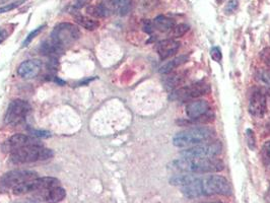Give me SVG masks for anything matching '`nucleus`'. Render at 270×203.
I'll return each instance as SVG.
<instances>
[{
    "mask_svg": "<svg viewBox=\"0 0 270 203\" xmlns=\"http://www.w3.org/2000/svg\"><path fill=\"white\" fill-rule=\"evenodd\" d=\"M45 28V26H41L40 28H37L36 30H34L32 33H30L29 35H28V37L26 38V40L23 41V43H22V47H27V46H29L31 43H32V41L37 37V36L43 31V29Z\"/></svg>",
    "mask_w": 270,
    "mask_h": 203,
    "instance_id": "obj_27",
    "label": "nucleus"
},
{
    "mask_svg": "<svg viewBox=\"0 0 270 203\" xmlns=\"http://www.w3.org/2000/svg\"><path fill=\"white\" fill-rule=\"evenodd\" d=\"M246 140H247V146L250 149H255L256 148V137H255V132L248 128L247 130H246Z\"/></svg>",
    "mask_w": 270,
    "mask_h": 203,
    "instance_id": "obj_26",
    "label": "nucleus"
},
{
    "mask_svg": "<svg viewBox=\"0 0 270 203\" xmlns=\"http://www.w3.org/2000/svg\"><path fill=\"white\" fill-rule=\"evenodd\" d=\"M216 1L218 3V4H220V3H222L225 1V0H216Z\"/></svg>",
    "mask_w": 270,
    "mask_h": 203,
    "instance_id": "obj_37",
    "label": "nucleus"
},
{
    "mask_svg": "<svg viewBox=\"0 0 270 203\" xmlns=\"http://www.w3.org/2000/svg\"><path fill=\"white\" fill-rule=\"evenodd\" d=\"M268 127H269V129H270V124H269V126H268Z\"/></svg>",
    "mask_w": 270,
    "mask_h": 203,
    "instance_id": "obj_39",
    "label": "nucleus"
},
{
    "mask_svg": "<svg viewBox=\"0 0 270 203\" xmlns=\"http://www.w3.org/2000/svg\"><path fill=\"white\" fill-rule=\"evenodd\" d=\"M210 106L205 100L191 101L186 106V114L194 122H208L213 120V114H209Z\"/></svg>",
    "mask_w": 270,
    "mask_h": 203,
    "instance_id": "obj_10",
    "label": "nucleus"
},
{
    "mask_svg": "<svg viewBox=\"0 0 270 203\" xmlns=\"http://www.w3.org/2000/svg\"><path fill=\"white\" fill-rule=\"evenodd\" d=\"M20 203H36V202H33V201H25V202H20Z\"/></svg>",
    "mask_w": 270,
    "mask_h": 203,
    "instance_id": "obj_38",
    "label": "nucleus"
},
{
    "mask_svg": "<svg viewBox=\"0 0 270 203\" xmlns=\"http://www.w3.org/2000/svg\"><path fill=\"white\" fill-rule=\"evenodd\" d=\"M154 25H152V22H150V21H144V30L146 32V33H148V34H150L152 31H154Z\"/></svg>",
    "mask_w": 270,
    "mask_h": 203,
    "instance_id": "obj_33",
    "label": "nucleus"
},
{
    "mask_svg": "<svg viewBox=\"0 0 270 203\" xmlns=\"http://www.w3.org/2000/svg\"><path fill=\"white\" fill-rule=\"evenodd\" d=\"M261 158L264 166L270 170V140L266 141L261 150Z\"/></svg>",
    "mask_w": 270,
    "mask_h": 203,
    "instance_id": "obj_24",
    "label": "nucleus"
},
{
    "mask_svg": "<svg viewBox=\"0 0 270 203\" xmlns=\"http://www.w3.org/2000/svg\"><path fill=\"white\" fill-rule=\"evenodd\" d=\"M181 44L178 41H175L174 39H168L161 41L157 44V52L162 60H165L172 56H174L180 49Z\"/></svg>",
    "mask_w": 270,
    "mask_h": 203,
    "instance_id": "obj_15",
    "label": "nucleus"
},
{
    "mask_svg": "<svg viewBox=\"0 0 270 203\" xmlns=\"http://www.w3.org/2000/svg\"><path fill=\"white\" fill-rule=\"evenodd\" d=\"M165 79H163V87L167 91H175L177 90L179 86H181L186 78V73H178V74H169Z\"/></svg>",
    "mask_w": 270,
    "mask_h": 203,
    "instance_id": "obj_18",
    "label": "nucleus"
},
{
    "mask_svg": "<svg viewBox=\"0 0 270 203\" xmlns=\"http://www.w3.org/2000/svg\"><path fill=\"white\" fill-rule=\"evenodd\" d=\"M37 178V173L28 170H15L5 173L0 178V191L5 192L18 185Z\"/></svg>",
    "mask_w": 270,
    "mask_h": 203,
    "instance_id": "obj_9",
    "label": "nucleus"
},
{
    "mask_svg": "<svg viewBox=\"0 0 270 203\" xmlns=\"http://www.w3.org/2000/svg\"><path fill=\"white\" fill-rule=\"evenodd\" d=\"M201 196L224 195L228 196L232 193V188L229 181L224 176L210 175L199 180Z\"/></svg>",
    "mask_w": 270,
    "mask_h": 203,
    "instance_id": "obj_5",
    "label": "nucleus"
},
{
    "mask_svg": "<svg viewBox=\"0 0 270 203\" xmlns=\"http://www.w3.org/2000/svg\"><path fill=\"white\" fill-rule=\"evenodd\" d=\"M7 32L4 29H0V44H1L7 38Z\"/></svg>",
    "mask_w": 270,
    "mask_h": 203,
    "instance_id": "obj_34",
    "label": "nucleus"
},
{
    "mask_svg": "<svg viewBox=\"0 0 270 203\" xmlns=\"http://www.w3.org/2000/svg\"><path fill=\"white\" fill-rule=\"evenodd\" d=\"M188 59H189V57L187 55H181L176 58H173L172 60L168 61L160 68V74L163 75L172 74L175 69H177L179 66L186 63L188 61Z\"/></svg>",
    "mask_w": 270,
    "mask_h": 203,
    "instance_id": "obj_19",
    "label": "nucleus"
},
{
    "mask_svg": "<svg viewBox=\"0 0 270 203\" xmlns=\"http://www.w3.org/2000/svg\"><path fill=\"white\" fill-rule=\"evenodd\" d=\"M31 106L27 101L15 100L11 102L4 116V122L8 125H18L26 118Z\"/></svg>",
    "mask_w": 270,
    "mask_h": 203,
    "instance_id": "obj_11",
    "label": "nucleus"
},
{
    "mask_svg": "<svg viewBox=\"0 0 270 203\" xmlns=\"http://www.w3.org/2000/svg\"><path fill=\"white\" fill-rule=\"evenodd\" d=\"M152 25H154V28L156 30L162 33H168L176 26V23L174 19L170 18H167L165 16H159L154 19Z\"/></svg>",
    "mask_w": 270,
    "mask_h": 203,
    "instance_id": "obj_20",
    "label": "nucleus"
},
{
    "mask_svg": "<svg viewBox=\"0 0 270 203\" xmlns=\"http://www.w3.org/2000/svg\"><path fill=\"white\" fill-rule=\"evenodd\" d=\"M210 92V87L208 83L204 81H198L192 83L190 86L182 87L180 89L175 90L171 92L170 99L173 101H181L187 102L194 99H198L199 97H202L204 94Z\"/></svg>",
    "mask_w": 270,
    "mask_h": 203,
    "instance_id": "obj_8",
    "label": "nucleus"
},
{
    "mask_svg": "<svg viewBox=\"0 0 270 203\" xmlns=\"http://www.w3.org/2000/svg\"><path fill=\"white\" fill-rule=\"evenodd\" d=\"M88 11L93 17L108 18L114 14L113 0H105V1L101 2L96 6H91L88 8Z\"/></svg>",
    "mask_w": 270,
    "mask_h": 203,
    "instance_id": "obj_17",
    "label": "nucleus"
},
{
    "mask_svg": "<svg viewBox=\"0 0 270 203\" xmlns=\"http://www.w3.org/2000/svg\"><path fill=\"white\" fill-rule=\"evenodd\" d=\"M114 14L120 17H125L130 13L132 7L131 0H113Z\"/></svg>",
    "mask_w": 270,
    "mask_h": 203,
    "instance_id": "obj_21",
    "label": "nucleus"
},
{
    "mask_svg": "<svg viewBox=\"0 0 270 203\" xmlns=\"http://www.w3.org/2000/svg\"><path fill=\"white\" fill-rule=\"evenodd\" d=\"M238 4H239L238 0H230L225 8V11L227 14H233L234 11L238 8Z\"/></svg>",
    "mask_w": 270,
    "mask_h": 203,
    "instance_id": "obj_31",
    "label": "nucleus"
},
{
    "mask_svg": "<svg viewBox=\"0 0 270 203\" xmlns=\"http://www.w3.org/2000/svg\"><path fill=\"white\" fill-rule=\"evenodd\" d=\"M42 68V62L38 59H30L23 61L18 68V74L25 79H31L36 77Z\"/></svg>",
    "mask_w": 270,
    "mask_h": 203,
    "instance_id": "obj_14",
    "label": "nucleus"
},
{
    "mask_svg": "<svg viewBox=\"0 0 270 203\" xmlns=\"http://www.w3.org/2000/svg\"><path fill=\"white\" fill-rule=\"evenodd\" d=\"M221 150L222 146L219 141H210L203 145L184 148L180 151V154L185 159H210L219 156Z\"/></svg>",
    "mask_w": 270,
    "mask_h": 203,
    "instance_id": "obj_7",
    "label": "nucleus"
},
{
    "mask_svg": "<svg viewBox=\"0 0 270 203\" xmlns=\"http://www.w3.org/2000/svg\"><path fill=\"white\" fill-rule=\"evenodd\" d=\"M216 131L206 126H196L180 131L173 137V145L180 148H188L214 141Z\"/></svg>",
    "mask_w": 270,
    "mask_h": 203,
    "instance_id": "obj_2",
    "label": "nucleus"
},
{
    "mask_svg": "<svg viewBox=\"0 0 270 203\" xmlns=\"http://www.w3.org/2000/svg\"><path fill=\"white\" fill-rule=\"evenodd\" d=\"M201 203H224V202H219V201H214V202H201Z\"/></svg>",
    "mask_w": 270,
    "mask_h": 203,
    "instance_id": "obj_36",
    "label": "nucleus"
},
{
    "mask_svg": "<svg viewBox=\"0 0 270 203\" xmlns=\"http://www.w3.org/2000/svg\"><path fill=\"white\" fill-rule=\"evenodd\" d=\"M52 149L45 148L42 146H34L21 148L11 152L10 161L14 164H30L43 162L53 158Z\"/></svg>",
    "mask_w": 270,
    "mask_h": 203,
    "instance_id": "obj_3",
    "label": "nucleus"
},
{
    "mask_svg": "<svg viewBox=\"0 0 270 203\" xmlns=\"http://www.w3.org/2000/svg\"><path fill=\"white\" fill-rule=\"evenodd\" d=\"M37 193V197L47 203H59L66 197L65 189L60 186H57L48 190H43Z\"/></svg>",
    "mask_w": 270,
    "mask_h": 203,
    "instance_id": "obj_16",
    "label": "nucleus"
},
{
    "mask_svg": "<svg viewBox=\"0 0 270 203\" xmlns=\"http://www.w3.org/2000/svg\"><path fill=\"white\" fill-rule=\"evenodd\" d=\"M267 110V100L265 93L257 89L255 90L249 101V112L253 117L256 118H262Z\"/></svg>",
    "mask_w": 270,
    "mask_h": 203,
    "instance_id": "obj_13",
    "label": "nucleus"
},
{
    "mask_svg": "<svg viewBox=\"0 0 270 203\" xmlns=\"http://www.w3.org/2000/svg\"><path fill=\"white\" fill-rule=\"evenodd\" d=\"M34 146H42L39 139L35 138L30 135L26 134H15L11 136L3 145V151L4 152H13L16 149L27 148V147H34Z\"/></svg>",
    "mask_w": 270,
    "mask_h": 203,
    "instance_id": "obj_12",
    "label": "nucleus"
},
{
    "mask_svg": "<svg viewBox=\"0 0 270 203\" xmlns=\"http://www.w3.org/2000/svg\"><path fill=\"white\" fill-rule=\"evenodd\" d=\"M80 30L73 23L62 22L57 25L51 34V43L59 49L63 50L65 47L72 45L80 37Z\"/></svg>",
    "mask_w": 270,
    "mask_h": 203,
    "instance_id": "obj_4",
    "label": "nucleus"
},
{
    "mask_svg": "<svg viewBox=\"0 0 270 203\" xmlns=\"http://www.w3.org/2000/svg\"><path fill=\"white\" fill-rule=\"evenodd\" d=\"M31 133L33 135L38 136V137H49L50 136V133L47 132V131H39V130L31 129Z\"/></svg>",
    "mask_w": 270,
    "mask_h": 203,
    "instance_id": "obj_32",
    "label": "nucleus"
},
{
    "mask_svg": "<svg viewBox=\"0 0 270 203\" xmlns=\"http://www.w3.org/2000/svg\"><path fill=\"white\" fill-rule=\"evenodd\" d=\"M260 57L262 59V61L266 64V66L270 70V48H264L260 53Z\"/></svg>",
    "mask_w": 270,
    "mask_h": 203,
    "instance_id": "obj_29",
    "label": "nucleus"
},
{
    "mask_svg": "<svg viewBox=\"0 0 270 203\" xmlns=\"http://www.w3.org/2000/svg\"><path fill=\"white\" fill-rule=\"evenodd\" d=\"M170 169L184 174L217 173L225 169V164L216 158L210 159H178L173 161Z\"/></svg>",
    "mask_w": 270,
    "mask_h": 203,
    "instance_id": "obj_1",
    "label": "nucleus"
},
{
    "mask_svg": "<svg viewBox=\"0 0 270 203\" xmlns=\"http://www.w3.org/2000/svg\"><path fill=\"white\" fill-rule=\"evenodd\" d=\"M265 199H266L268 202H270V186H269V188H268V190H267V192H266Z\"/></svg>",
    "mask_w": 270,
    "mask_h": 203,
    "instance_id": "obj_35",
    "label": "nucleus"
},
{
    "mask_svg": "<svg viewBox=\"0 0 270 203\" xmlns=\"http://www.w3.org/2000/svg\"><path fill=\"white\" fill-rule=\"evenodd\" d=\"M74 19L80 27H83V28H85L89 31L96 30L100 26V23H99L98 20H95V19L85 17V16H81V15L75 16Z\"/></svg>",
    "mask_w": 270,
    "mask_h": 203,
    "instance_id": "obj_22",
    "label": "nucleus"
},
{
    "mask_svg": "<svg viewBox=\"0 0 270 203\" xmlns=\"http://www.w3.org/2000/svg\"><path fill=\"white\" fill-rule=\"evenodd\" d=\"M60 185V181L54 177L35 178L33 180L21 183L13 189L15 195H25L31 192H40L43 190H48Z\"/></svg>",
    "mask_w": 270,
    "mask_h": 203,
    "instance_id": "obj_6",
    "label": "nucleus"
},
{
    "mask_svg": "<svg viewBox=\"0 0 270 203\" xmlns=\"http://www.w3.org/2000/svg\"><path fill=\"white\" fill-rule=\"evenodd\" d=\"M189 26L186 25V23H181V25L175 26L170 32H169V37L170 39L174 38H180L182 36H184L188 31H189Z\"/></svg>",
    "mask_w": 270,
    "mask_h": 203,
    "instance_id": "obj_23",
    "label": "nucleus"
},
{
    "mask_svg": "<svg viewBox=\"0 0 270 203\" xmlns=\"http://www.w3.org/2000/svg\"><path fill=\"white\" fill-rule=\"evenodd\" d=\"M256 76L262 83H264V85L270 87V70H266V69L258 70Z\"/></svg>",
    "mask_w": 270,
    "mask_h": 203,
    "instance_id": "obj_25",
    "label": "nucleus"
},
{
    "mask_svg": "<svg viewBox=\"0 0 270 203\" xmlns=\"http://www.w3.org/2000/svg\"><path fill=\"white\" fill-rule=\"evenodd\" d=\"M210 55H211V58H213L214 60L216 62H219L222 59V54H221V51L218 47H214L210 51Z\"/></svg>",
    "mask_w": 270,
    "mask_h": 203,
    "instance_id": "obj_30",
    "label": "nucleus"
},
{
    "mask_svg": "<svg viewBox=\"0 0 270 203\" xmlns=\"http://www.w3.org/2000/svg\"><path fill=\"white\" fill-rule=\"evenodd\" d=\"M25 2V0H18V1L16 2H13V3H9V4H6L2 7H0V14H5V13H9V11L11 10H14L15 8L18 7L21 3Z\"/></svg>",
    "mask_w": 270,
    "mask_h": 203,
    "instance_id": "obj_28",
    "label": "nucleus"
}]
</instances>
